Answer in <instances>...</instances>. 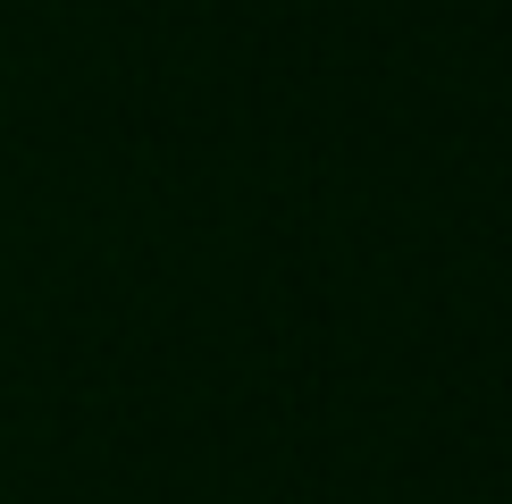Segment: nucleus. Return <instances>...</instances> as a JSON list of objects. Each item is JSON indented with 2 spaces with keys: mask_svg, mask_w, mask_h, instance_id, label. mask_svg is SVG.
<instances>
[]
</instances>
